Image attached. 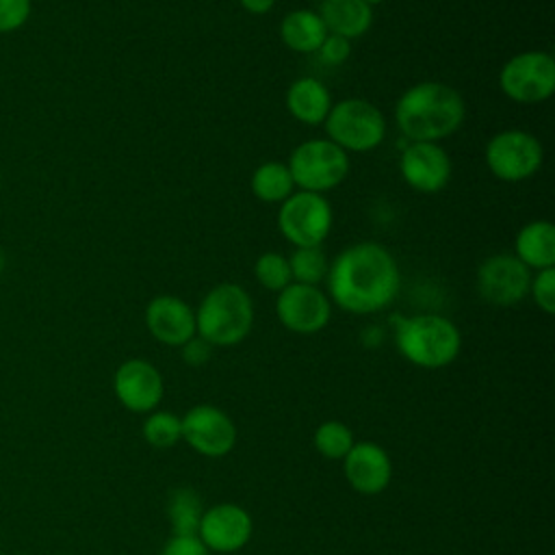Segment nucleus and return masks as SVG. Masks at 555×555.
Segmentation results:
<instances>
[{
    "instance_id": "4",
    "label": "nucleus",
    "mask_w": 555,
    "mask_h": 555,
    "mask_svg": "<svg viewBox=\"0 0 555 555\" xmlns=\"http://www.w3.org/2000/svg\"><path fill=\"white\" fill-rule=\"evenodd\" d=\"M395 343L399 353L414 366L442 369L457 358L462 349V334L447 317L414 314L397 321Z\"/></svg>"
},
{
    "instance_id": "15",
    "label": "nucleus",
    "mask_w": 555,
    "mask_h": 555,
    "mask_svg": "<svg viewBox=\"0 0 555 555\" xmlns=\"http://www.w3.org/2000/svg\"><path fill=\"white\" fill-rule=\"evenodd\" d=\"M115 397L130 412H152L163 399L165 384L160 371L141 358L126 360L117 366L113 377Z\"/></svg>"
},
{
    "instance_id": "24",
    "label": "nucleus",
    "mask_w": 555,
    "mask_h": 555,
    "mask_svg": "<svg viewBox=\"0 0 555 555\" xmlns=\"http://www.w3.org/2000/svg\"><path fill=\"white\" fill-rule=\"evenodd\" d=\"M288 267H291L293 282L317 286L319 282L325 280L330 260H327L325 251L321 249V245L295 247V251L288 256Z\"/></svg>"
},
{
    "instance_id": "13",
    "label": "nucleus",
    "mask_w": 555,
    "mask_h": 555,
    "mask_svg": "<svg viewBox=\"0 0 555 555\" xmlns=\"http://www.w3.org/2000/svg\"><path fill=\"white\" fill-rule=\"evenodd\" d=\"M254 531V522L247 509L236 503H217L204 509L197 538L208 551L234 553L243 548Z\"/></svg>"
},
{
    "instance_id": "36",
    "label": "nucleus",
    "mask_w": 555,
    "mask_h": 555,
    "mask_svg": "<svg viewBox=\"0 0 555 555\" xmlns=\"http://www.w3.org/2000/svg\"><path fill=\"white\" fill-rule=\"evenodd\" d=\"M0 180H2V167H0Z\"/></svg>"
},
{
    "instance_id": "26",
    "label": "nucleus",
    "mask_w": 555,
    "mask_h": 555,
    "mask_svg": "<svg viewBox=\"0 0 555 555\" xmlns=\"http://www.w3.org/2000/svg\"><path fill=\"white\" fill-rule=\"evenodd\" d=\"M314 447L327 460H343L353 447V431L340 421H325L314 431Z\"/></svg>"
},
{
    "instance_id": "10",
    "label": "nucleus",
    "mask_w": 555,
    "mask_h": 555,
    "mask_svg": "<svg viewBox=\"0 0 555 555\" xmlns=\"http://www.w3.org/2000/svg\"><path fill=\"white\" fill-rule=\"evenodd\" d=\"M531 269L514 254H494L477 269V293L492 306H514L529 295Z\"/></svg>"
},
{
    "instance_id": "34",
    "label": "nucleus",
    "mask_w": 555,
    "mask_h": 555,
    "mask_svg": "<svg viewBox=\"0 0 555 555\" xmlns=\"http://www.w3.org/2000/svg\"><path fill=\"white\" fill-rule=\"evenodd\" d=\"M4 267H7V256H4V249L0 247V275H2V271H4Z\"/></svg>"
},
{
    "instance_id": "6",
    "label": "nucleus",
    "mask_w": 555,
    "mask_h": 555,
    "mask_svg": "<svg viewBox=\"0 0 555 555\" xmlns=\"http://www.w3.org/2000/svg\"><path fill=\"white\" fill-rule=\"evenodd\" d=\"M288 171L299 191L321 193L336 189L349 173V156L330 139H308L288 158Z\"/></svg>"
},
{
    "instance_id": "20",
    "label": "nucleus",
    "mask_w": 555,
    "mask_h": 555,
    "mask_svg": "<svg viewBox=\"0 0 555 555\" xmlns=\"http://www.w3.org/2000/svg\"><path fill=\"white\" fill-rule=\"evenodd\" d=\"M514 256L527 269H548L555 264V225L538 219L522 225L514 238Z\"/></svg>"
},
{
    "instance_id": "3",
    "label": "nucleus",
    "mask_w": 555,
    "mask_h": 555,
    "mask_svg": "<svg viewBox=\"0 0 555 555\" xmlns=\"http://www.w3.org/2000/svg\"><path fill=\"white\" fill-rule=\"evenodd\" d=\"M254 325V304L249 293L234 284L223 282L212 286L195 310L197 336L212 347L238 345Z\"/></svg>"
},
{
    "instance_id": "8",
    "label": "nucleus",
    "mask_w": 555,
    "mask_h": 555,
    "mask_svg": "<svg viewBox=\"0 0 555 555\" xmlns=\"http://www.w3.org/2000/svg\"><path fill=\"white\" fill-rule=\"evenodd\" d=\"M278 228L295 247L321 245L332 230V206L321 193L293 191L280 204Z\"/></svg>"
},
{
    "instance_id": "27",
    "label": "nucleus",
    "mask_w": 555,
    "mask_h": 555,
    "mask_svg": "<svg viewBox=\"0 0 555 555\" xmlns=\"http://www.w3.org/2000/svg\"><path fill=\"white\" fill-rule=\"evenodd\" d=\"M254 275L260 282V286L273 293H280L293 282L288 258H284L278 251H264L262 256H258L254 264Z\"/></svg>"
},
{
    "instance_id": "31",
    "label": "nucleus",
    "mask_w": 555,
    "mask_h": 555,
    "mask_svg": "<svg viewBox=\"0 0 555 555\" xmlns=\"http://www.w3.org/2000/svg\"><path fill=\"white\" fill-rule=\"evenodd\" d=\"M160 555H208V548L197 535H171Z\"/></svg>"
},
{
    "instance_id": "21",
    "label": "nucleus",
    "mask_w": 555,
    "mask_h": 555,
    "mask_svg": "<svg viewBox=\"0 0 555 555\" xmlns=\"http://www.w3.org/2000/svg\"><path fill=\"white\" fill-rule=\"evenodd\" d=\"M280 37L288 50L299 54H312L327 37V28L317 11L295 9L284 15L280 24Z\"/></svg>"
},
{
    "instance_id": "16",
    "label": "nucleus",
    "mask_w": 555,
    "mask_h": 555,
    "mask_svg": "<svg viewBox=\"0 0 555 555\" xmlns=\"http://www.w3.org/2000/svg\"><path fill=\"white\" fill-rule=\"evenodd\" d=\"M145 325L152 338L169 347H182L197 334L195 310L176 295H158L145 308Z\"/></svg>"
},
{
    "instance_id": "12",
    "label": "nucleus",
    "mask_w": 555,
    "mask_h": 555,
    "mask_svg": "<svg viewBox=\"0 0 555 555\" xmlns=\"http://www.w3.org/2000/svg\"><path fill=\"white\" fill-rule=\"evenodd\" d=\"M275 312L286 330L295 334H317L330 323L332 304L319 286L291 282L278 293Z\"/></svg>"
},
{
    "instance_id": "11",
    "label": "nucleus",
    "mask_w": 555,
    "mask_h": 555,
    "mask_svg": "<svg viewBox=\"0 0 555 555\" xmlns=\"http://www.w3.org/2000/svg\"><path fill=\"white\" fill-rule=\"evenodd\" d=\"M182 440L204 457H223L236 444L232 418L217 405L199 403L182 418Z\"/></svg>"
},
{
    "instance_id": "25",
    "label": "nucleus",
    "mask_w": 555,
    "mask_h": 555,
    "mask_svg": "<svg viewBox=\"0 0 555 555\" xmlns=\"http://www.w3.org/2000/svg\"><path fill=\"white\" fill-rule=\"evenodd\" d=\"M143 438L154 449H169L182 440V421L167 410H152L143 423Z\"/></svg>"
},
{
    "instance_id": "30",
    "label": "nucleus",
    "mask_w": 555,
    "mask_h": 555,
    "mask_svg": "<svg viewBox=\"0 0 555 555\" xmlns=\"http://www.w3.org/2000/svg\"><path fill=\"white\" fill-rule=\"evenodd\" d=\"M317 54H319V59H321L323 63H327V65H340V63H345V61L349 59V54H351V43H349V39H345V37H338V35H330V33H327V37L323 39V43H321V48L317 50Z\"/></svg>"
},
{
    "instance_id": "33",
    "label": "nucleus",
    "mask_w": 555,
    "mask_h": 555,
    "mask_svg": "<svg viewBox=\"0 0 555 555\" xmlns=\"http://www.w3.org/2000/svg\"><path fill=\"white\" fill-rule=\"evenodd\" d=\"M238 2H241V7L245 11H249L254 15H264V13H269L275 7L278 0H238Z\"/></svg>"
},
{
    "instance_id": "32",
    "label": "nucleus",
    "mask_w": 555,
    "mask_h": 555,
    "mask_svg": "<svg viewBox=\"0 0 555 555\" xmlns=\"http://www.w3.org/2000/svg\"><path fill=\"white\" fill-rule=\"evenodd\" d=\"M210 356H212V345L197 334L182 345V360L189 366H202L210 360Z\"/></svg>"
},
{
    "instance_id": "2",
    "label": "nucleus",
    "mask_w": 555,
    "mask_h": 555,
    "mask_svg": "<svg viewBox=\"0 0 555 555\" xmlns=\"http://www.w3.org/2000/svg\"><path fill=\"white\" fill-rule=\"evenodd\" d=\"M464 117L466 104L460 91L436 80L412 85L395 104V121L408 141L438 143L457 132Z\"/></svg>"
},
{
    "instance_id": "23",
    "label": "nucleus",
    "mask_w": 555,
    "mask_h": 555,
    "mask_svg": "<svg viewBox=\"0 0 555 555\" xmlns=\"http://www.w3.org/2000/svg\"><path fill=\"white\" fill-rule=\"evenodd\" d=\"M202 514H204L202 496L193 488L180 486L169 492L167 518L171 522L173 535H197Z\"/></svg>"
},
{
    "instance_id": "5",
    "label": "nucleus",
    "mask_w": 555,
    "mask_h": 555,
    "mask_svg": "<svg viewBox=\"0 0 555 555\" xmlns=\"http://www.w3.org/2000/svg\"><path fill=\"white\" fill-rule=\"evenodd\" d=\"M323 126L327 139L345 152H371L386 137V119L382 111L360 98H347L332 104Z\"/></svg>"
},
{
    "instance_id": "7",
    "label": "nucleus",
    "mask_w": 555,
    "mask_h": 555,
    "mask_svg": "<svg viewBox=\"0 0 555 555\" xmlns=\"http://www.w3.org/2000/svg\"><path fill=\"white\" fill-rule=\"evenodd\" d=\"M501 91L518 104H538L555 91V59L544 50L514 54L499 74Z\"/></svg>"
},
{
    "instance_id": "29",
    "label": "nucleus",
    "mask_w": 555,
    "mask_h": 555,
    "mask_svg": "<svg viewBox=\"0 0 555 555\" xmlns=\"http://www.w3.org/2000/svg\"><path fill=\"white\" fill-rule=\"evenodd\" d=\"M33 13V0H0V35H9L26 26Z\"/></svg>"
},
{
    "instance_id": "1",
    "label": "nucleus",
    "mask_w": 555,
    "mask_h": 555,
    "mask_svg": "<svg viewBox=\"0 0 555 555\" xmlns=\"http://www.w3.org/2000/svg\"><path fill=\"white\" fill-rule=\"evenodd\" d=\"M325 280L330 299L351 314H373L388 308L401 284L395 256L373 241L343 249L332 260Z\"/></svg>"
},
{
    "instance_id": "18",
    "label": "nucleus",
    "mask_w": 555,
    "mask_h": 555,
    "mask_svg": "<svg viewBox=\"0 0 555 555\" xmlns=\"http://www.w3.org/2000/svg\"><path fill=\"white\" fill-rule=\"evenodd\" d=\"M286 108L297 121L319 126L332 108V93L321 80L304 76L291 82L286 91Z\"/></svg>"
},
{
    "instance_id": "14",
    "label": "nucleus",
    "mask_w": 555,
    "mask_h": 555,
    "mask_svg": "<svg viewBox=\"0 0 555 555\" xmlns=\"http://www.w3.org/2000/svg\"><path fill=\"white\" fill-rule=\"evenodd\" d=\"M399 171L414 191L438 193L451 180V158L438 143L410 141L401 152Z\"/></svg>"
},
{
    "instance_id": "22",
    "label": "nucleus",
    "mask_w": 555,
    "mask_h": 555,
    "mask_svg": "<svg viewBox=\"0 0 555 555\" xmlns=\"http://www.w3.org/2000/svg\"><path fill=\"white\" fill-rule=\"evenodd\" d=\"M295 191L286 163L267 160L251 173V193L264 204H282Z\"/></svg>"
},
{
    "instance_id": "28",
    "label": "nucleus",
    "mask_w": 555,
    "mask_h": 555,
    "mask_svg": "<svg viewBox=\"0 0 555 555\" xmlns=\"http://www.w3.org/2000/svg\"><path fill=\"white\" fill-rule=\"evenodd\" d=\"M529 293L540 310L546 314L555 312V269H540L535 275H531Z\"/></svg>"
},
{
    "instance_id": "19",
    "label": "nucleus",
    "mask_w": 555,
    "mask_h": 555,
    "mask_svg": "<svg viewBox=\"0 0 555 555\" xmlns=\"http://www.w3.org/2000/svg\"><path fill=\"white\" fill-rule=\"evenodd\" d=\"M319 17L330 35L345 39L362 37L373 24V7L362 0H321Z\"/></svg>"
},
{
    "instance_id": "35",
    "label": "nucleus",
    "mask_w": 555,
    "mask_h": 555,
    "mask_svg": "<svg viewBox=\"0 0 555 555\" xmlns=\"http://www.w3.org/2000/svg\"><path fill=\"white\" fill-rule=\"evenodd\" d=\"M362 2H366L369 7H375V4H382L384 0H362Z\"/></svg>"
},
{
    "instance_id": "9",
    "label": "nucleus",
    "mask_w": 555,
    "mask_h": 555,
    "mask_svg": "<svg viewBox=\"0 0 555 555\" xmlns=\"http://www.w3.org/2000/svg\"><path fill=\"white\" fill-rule=\"evenodd\" d=\"M544 160V147L527 130L509 128L496 132L486 145V165L494 178L503 182H520L531 178Z\"/></svg>"
},
{
    "instance_id": "17",
    "label": "nucleus",
    "mask_w": 555,
    "mask_h": 555,
    "mask_svg": "<svg viewBox=\"0 0 555 555\" xmlns=\"http://www.w3.org/2000/svg\"><path fill=\"white\" fill-rule=\"evenodd\" d=\"M343 473L356 492L379 494L390 483L392 462L386 449L377 442H353L343 457Z\"/></svg>"
}]
</instances>
